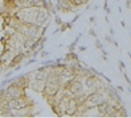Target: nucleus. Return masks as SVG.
Here are the masks:
<instances>
[{
  "mask_svg": "<svg viewBox=\"0 0 131 118\" xmlns=\"http://www.w3.org/2000/svg\"><path fill=\"white\" fill-rule=\"evenodd\" d=\"M86 100L90 102L93 106H98L100 104L106 102V101H105V98H104V96L100 93V92H94V93L90 94L88 96H86Z\"/></svg>",
  "mask_w": 131,
  "mask_h": 118,
  "instance_id": "f257e3e1",
  "label": "nucleus"
},
{
  "mask_svg": "<svg viewBox=\"0 0 131 118\" xmlns=\"http://www.w3.org/2000/svg\"><path fill=\"white\" fill-rule=\"evenodd\" d=\"M67 87H68V90L70 91L72 94H74V96L83 92V86H82V83H81V82H79V81H70Z\"/></svg>",
  "mask_w": 131,
  "mask_h": 118,
  "instance_id": "f03ea898",
  "label": "nucleus"
},
{
  "mask_svg": "<svg viewBox=\"0 0 131 118\" xmlns=\"http://www.w3.org/2000/svg\"><path fill=\"white\" fill-rule=\"evenodd\" d=\"M23 58H24V54H19V55H16V56H13V59H12V61H11V64H10L9 67L10 68H13L15 65H19L20 62L23 60Z\"/></svg>",
  "mask_w": 131,
  "mask_h": 118,
  "instance_id": "7ed1b4c3",
  "label": "nucleus"
},
{
  "mask_svg": "<svg viewBox=\"0 0 131 118\" xmlns=\"http://www.w3.org/2000/svg\"><path fill=\"white\" fill-rule=\"evenodd\" d=\"M34 42H35V38L34 37H27L24 41V43H23V46H24V48L29 49V48H31V46L34 44Z\"/></svg>",
  "mask_w": 131,
  "mask_h": 118,
  "instance_id": "20e7f679",
  "label": "nucleus"
},
{
  "mask_svg": "<svg viewBox=\"0 0 131 118\" xmlns=\"http://www.w3.org/2000/svg\"><path fill=\"white\" fill-rule=\"evenodd\" d=\"M67 59H70V60H74V61H79V58H78V55L74 54L73 51L69 52L67 55Z\"/></svg>",
  "mask_w": 131,
  "mask_h": 118,
  "instance_id": "39448f33",
  "label": "nucleus"
},
{
  "mask_svg": "<svg viewBox=\"0 0 131 118\" xmlns=\"http://www.w3.org/2000/svg\"><path fill=\"white\" fill-rule=\"evenodd\" d=\"M72 5L74 6H81V5H84V3L87 2V0H70Z\"/></svg>",
  "mask_w": 131,
  "mask_h": 118,
  "instance_id": "423d86ee",
  "label": "nucleus"
},
{
  "mask_svg": "<svg viewBox=\"0 0 131 118\" xmlns=\"http://www.w3.org/2000/svg\"><path fill=\"white\" fill-rule=\"evenodd\" d=\"M95 46H96V48H98V49L103 48V47H102V44H101V42L98 41V39H96V41H95Z\"/></svg>",
  "mask_w": 131,
  "mask_h": 118,
  "instance_id": "0eeeda50",
  "label": "nucleus"
},
{
  "mask_svg": "<svg viewBox=\"0 0 131 118\" xmlns=\"http://www.w3.org/2000/svg\"><path fill=\"white\" fill-rule=\"evenodd\" d=\"M88 33H90V34H91V35H93V36H94V37H96V36H97V35H96V33H95V31H94V30H93V28H91V30H90V31H88Z\"/></svg>",
  "mask_w": 131,
  "mask_h": 118,
  "instance_id": "6e6552de",
  "label": "nucleus"
},
{
  "mask_svg": "<svg viewBox=\"0 0 131 118\" xmlns=\"http://www.w3.org/2000/svg\"><path fill=\"white\" fill-rule=\"evenodd\" d=\"M56 23H57L58 25H60L61 24V20H60V18H59V16H56Z\"/></svg>",
  "mask_w": 131,
  "mask_h": 118,
  "instance_id": "1a4fd4ad",
  "label": "nucleus"
},
{
  "mask_svg": "<svg viewBox=\"0 0 131 118\" xmlns=\"http://www.w3.org/2000/svg\"><path fill=\"white\" fill-rule=\"evenodd\" d=\"M79 18H80V14H78V15H77V16H75V18L73 19V20H72V23H74V22H77V20H78Z\"/></svg>",
  "mask_w": 131,
  "mask_h": 118,
  "instance_id": "9d476101",
  "label": "nucleus"
},
{
  "mask_svg": "<svg viewBox=\"0 0 131 118\" xmlns=\"http://www.w3.org/2000/svg\"><path fill=\"white\" fill-rule=\"evenodd\" d=\"M119 64H120V67H121V68H124V67H126V65L123 64V61H121V60H119Z\"/></svg>",
  "mask_w": 131,
  "mask_h": 118,
  "instance_id": "9b49d317",
  "label": "nucleus"
},
{
  "mask_svg": "<svg viewBox=\"0 0 131 118\" xmlns=\"http://www.w3.org/2000/svg\"><path fill=\"white\" fill-rule=\"evenodd\" d=\"M106 41L111 43V42H113V39H111V37H109V36H106Z\"/></svg>",
  "mask_w": 131,
  "mask_h": 118,
  "instance_id": "f8f14e48",
  "label": "nucleus"
},
{
  "mask_svg": "<svg viewBox=\"0 0 131 118\" xmlns=\"http://www.w3.org/2000/svg\"><path fill=\"white\" fill-rule=\"evenodd\" d=\"M47 55H48L47 51H43V52H42V57H46Z\"/></svg>",
  "mask_w": 131,
  "mask_h": 118,
  "instance_id": "ddd939ff",
  "label": "nucleus"
},
{
  "mask_svg": "<svg viewBox=\"0 0 131 118\" xmlns=\"http://www.w3.org/2000/svg\"><path fill=\"white\" fill-rule=\"evenodd\" d=\"M80 50H81V51L86 50V47H85V46H81V47H80Z\"/></svg>",
  "mask_w": 131,
  "mask_h": 118,
  "instance_id": "4468645a",
  "label": "nucleus"
},
{
  "mask_svg": "<svg viewBox=\"0 0 131 118\" xmlns=\"http://www.w3.org/2000/svg\"><path fill=\"white\" fill-rule=\"evenodd\" d=\"M36 60L35 59H31V60H28V62H27V65H31V64H33V62H35Z\"/></svg>",
  "mask_w": 131,
  "mask_h": 118,
  "instance_id": "2eb2a0df",
  "label": "nucleus"
},
{
  "mask_svg": "<svg viewBox=\"0 0 131 118\" xmlns=\"http://www.w3.org/2000/svg\"><path fill=\"white\" fill-rule=\"evenodd\" d=\"M126 6L128 7V9H130V0H127V3H126Z\"/></svg>",
  "mask_w": 131,
  "mask_h": 118,
  "instance_id": "dca6fc26",
  "label": "nucleus"
},
{
  "mask_svg": "<svg viewBox=\"0 0 131 118\" xmlns=\"http://www.w3.org/2000/svg\"><path fill=\"white\" fill-rule=\"evenodd\" d=\"M124 78H126V80H127V82H128V83H130V79L127 77V74H124Z\"/></svg>",
  "mask_w": 131,
  "mask_h": 118,
  "instance_id": "f3484780",
  "label": "nucleus"
},
{
  "mask_svg": "<svg viewBox=\"0 0 131 118\" xmlns=\"http://www.w3.org/2000/svg\"><path fill=\"white\" fill-rule=\"evenodd\" d=\"M90 21H91V22H94V21H95V16H91V18H90Z\"/></svg>",
  "mask_w": 131,
  "mask_h": 118,
  "instance_id": "a211bd4d",
  "label": "nucleus"
},
{
  "mask_svg": "<svg viewBox=\"0 0 131 118\" xmlns=\"http://www.w3.org/2000/svg\"><path fill=\"white\" fill-rule=\"evenodd\" d=\"M10 75H11V73H10V72H9V73H7V74L5 75V77H6V78H9V77H10Z\"/></svg>",
  "mask_w": 131,
  "mask_h": 118,
  "instance_id": "6ab92c4d",
  "label": "nucleus"
},
{
  "mask_svg": "<svg viewBox=\"0 0 131 118\" xmlns=\"http://www.w3.org/2000/svg\"><path fill=\"white\" fill-rule=\"evenodd\" d=\"M118 88L121 91V92H123V88H122V86H118Z\"/></svg>",
  "mask_w": 131,
  "mask_h": 118,
  "instance_id": "aec40b11",
  "label": "nucleus"
},
{
  "mask_svg": "<svg viewBox=\"0 0 131 118\" xmlns=\"http://www.w3.org/2000/svg\"><path fill=\"white\" fill-rule=\"evenodd\" d=\"M114 45H115V46H118V43H117L116 41H114Z\"/></svg>",
  "mask_w": 131,
  "mask_h": 118,
  "instance_id": "412c9836",
  "label": "nucleus"
},
{
  "mask_svg": "<svg viewBox=\"0 0 131 118\" xmlns=\"http://www.w3.org/2000/svg\"><path fill=\"white\" fill-rule=\"evenodd\" d=\"M19 69H21V66H18V67L15 68V70H19Z\"/></svg>",
  "mask_w": 131,
  "mask_h": 118,
  "instance_id": "4be33fe9",
  "label": "nucleus"
}]
</instances>
